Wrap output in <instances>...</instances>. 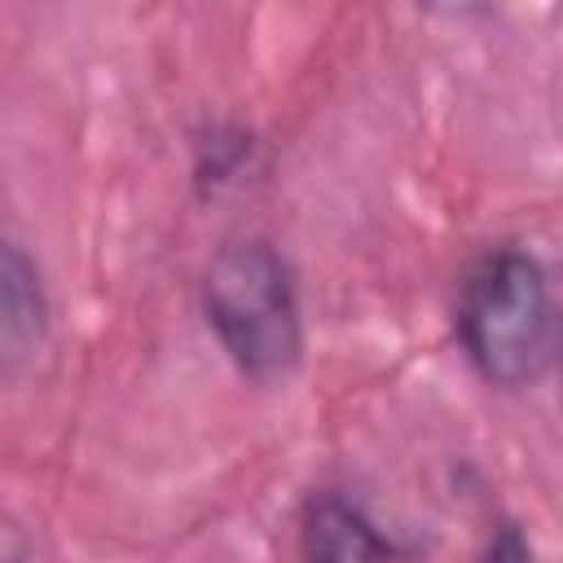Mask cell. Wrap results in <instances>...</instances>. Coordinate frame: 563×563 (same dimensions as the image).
Wrapping results in <instances>:
<instances>
[{
  "label": "cell",
  "mask_w": 563,
  "mask_h": 563,
  "mask_svg": "<svg viewBox=\"0 0 563 563\" xmlns=\"http://www.w3.org/2000/svg\"><path fill=\"white\" fill-rule=\"evenodd\" d=\"M198 150H202V158H198V180H211V189H220V185L233 180L238 167L246 163L251 136H242L238 128H211V136H207Z\"/></svg>",
  "instance_id": "5"
},
{
  "label": "cell",
  "mask_w": 563,
  "mask_h": 563,
  "mask_svg": "<svg viewBox=\"0 0 563 563\" xmlns=\"http://www.w3.org/2000/svg\"><path fill=\"white\" fill-rule=\"evenodd\" d=\"M4 321H0V339H4V365L18 369L22 356H31L35 347H44V330H48V308H44V286L35 264L22 255L18 242L4 246Z\"/></svg>",
  "instance_id": "4"
},
{
  "label": "cell",
  "mask_w": 563,
  "mask_h": 563,
  "mask_svg": "<svg viewBox=\"0 0 563 563\" xmlns=\"http://www.w3.org/2000/svg\"><path fill=\"white\" fill-rule=\"evenodd\" d=\"M303 563H396V545L343 493H312L299 519Z\"/></svg>",
  "instance_id": "3"
},
{
  "label": "cell",
  "mask_w": 563,
  "mask_h": 563,
  "mask_svg": "<svg viewBox=\"0 0 563 563\" xmlns=\"http://www.w3.org/2000/svg\"><path fill=\"white\" fill-rule=\"evenodd\" d=\"M202 312L224 356L251 383H282L303 356L290 260L260 233L229 238L202 273Z\"/></svg>",
  "instance_id": "1"
},
{
  "label": "cell",
  "mask_w": 563,
  "mask_h": 563,
  "mask_svg": "<svg viewBox=\"0 0 563 563\" xmlns=\"http://www.w3.org/2000/svg\"><path fill=\"white\" fill-rule=\"evenodd\" d=\"M479 563H532V545H528V537L515 523H501L493 532V541H488Z\"/></svg>",
  "instance_id": "6"
},
{
  "label": "cell",
  "mask_w": 563,
  "mask_h": 563,
  "mask_svg": "<svg viewBox=\"0 0 563 563\" xmlns=\"http://www.w3.org/2000/svg\"><path fill=\"white\" fill-rule=\"evenodd\" d=\"M453 325L475 374L506 391L541 378L559 352V317L545 268L519 246H497L466 268Z\"/></svg>",
  "instance_id": "2"
}]
</instances>
